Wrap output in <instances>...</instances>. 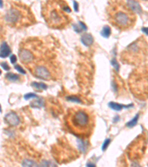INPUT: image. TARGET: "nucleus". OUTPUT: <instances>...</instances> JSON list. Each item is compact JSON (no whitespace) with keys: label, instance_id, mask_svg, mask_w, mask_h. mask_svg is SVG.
<instances>
[{"label":"nucleus","instance_id":"11","mask_svg":"<svg viewBox=\"0 0 148 167\" xmlns=\"http://www.w3.org/2000/svg\"><path fill=\"white\" fill-rule=\"evenodd\" d=\"M127 5L128 6L133 12L141 11V7L137 2L134 1H129L127 2Z\"/></svg>","mask_w":148,"mask_h":167},{"label":"nucleus","instance_id":"19","mask_svg":"<svg viewBox=\"0 0 148 167\" xmlns=\"http://www.w3.org/2000/svg\"><path fill=\"white\" fill-rule=\"evenodd\" d=\"M73 28L77 32H80V31H81L82 30H85V29H87V27L85 25V24L82 23V22H79V25H75L73 26Z\"/></svg>","mask_w":148,"mask_h":167},{"label":"nucleus","instance_id":"28","mask_svg":"<svg viewBox=\"0 0 148 167\" xmlns=\"http://www.w3.org/2000/svg\"><path fill=\"white\" fill-rule=\"evenodd\" d=\"M87 167H96V166H95V165H93V164L88 163V164H87Z\"/></svg>","mask_w":148,"mask_h":167},{"label":"nucleus","instance_id":"30","mask_svg":"<svg viewBox=\"0 0 148 167\" xmlns=\"http://www.w3.org/2000/svg\"><path fill=\"white\" fill-rule=\"evenodd\" d=\"M0 112H2V108H1V105H0Z\"/></svg>","mask_w":148,"mask_h":167},{"label":"nucleus","instance_id":"16","mask_svg":"<svg viewBox=\"0 0 148 167\" xmlns=\"http://www.w3.org/2000/svg\"><path fill=\"white\" fill-rule=\"evenodd\" d=\"M5 77L7 80L11 81V82H17L20 79V77L19 75L15 74H12V73L7 74Z\"/></svg>","mask_w":148,"mask_h":167},{"label":"nucleus","instance_id":"9","mask_svg":"<svg viewBox=\"0 0 148 167\" xmlns=\"http://www.w3.org/2000/svg\"><path fill=\"white\" fill-rule=\"evenodd\" d=\"M11 54V48L5 42H3L0 47V57L5 58Z\"/></svg>","mask_w":148,"mask_h":167},{"label":"nucleus","instance_id":"12","mask_svg":"<svg viewBox=\"0 0 148 167\" xmlns=\"http://www.w3.org/2000/svg\"><path fill=\"white\" fill-rule=\"evenodd\" d=\"M133 105L130 104V105H121L119 103H116L113 102H111L109 103V106L112 109L116 110V111H121L122 109L124 108H129V107H132Z\"/></svg>","mask_w":148,"mask_h":167},{"label":"nucleus","instance_id":"27","mask_svg":"<svg viewBox=\"0 0 148 167\" xmlns=\"http://www.w3.org/2000/svg\"><path fill=\"white\" fill-rule=\"evenodd\" d=\"M142 30V31L144 33H145L146 34L148 35V28H143Z\"/></svg>","mask_w":148,"mask_h":167},{"label":"nucleus","instance_id":"23","mask_svg":"<svg viewBox=\"0 0 148 167\" xmlns=\"http://www.w3.org/2000/svg\"><path fill=\"white\" fill-rule=\"evenodd\" d=\"M37 97V95L35 94H33V93H29L28 94H25L24 95V99L25 100H29L30 98H36Z\"/></svg>","mask_w":148,"mask_h":167},{"label":"nucleus","instance_id":"18","mask_svg":"<svg viewBox=\"0 0 148 167\" xmlns=\"http://www.w3.org/2000/svg\"><path fill=\"white\" fill-rule=\"evenodd\" d=\"M110 27L108 26H105V27H104L102 29V32H101V34L104 37H108L110 35Z\"/></svg>","mask_w":148,"mask_h":167},{"label":"nucleus","instance_id":"10","mask_svg":"<svg viewBox=\"0 0 148 167\" xmlns=\"http://www.w3.org/2000/svg\"><path fill=\"white\" fill-rule=\"evenodd\" d=\"M81 42L85 45H86V46H90L93 42V38L91 34H85L82 35V36L81 38Z\"/></svg>","mask_w":148,"mask_h":167},{"label":"nucleus","instance_id":"4","mask_svg":"<svg viewBox=\"0 0 148 167\" xmlns=\"http://www.w3.org/2000/svg\"><path fill=\"white\" fill-rule=\"evenodd\" d=\"M67 125L69 129L76 135L87 137L94 127V116L91 111L81 108L69 110L67 116Z\"/></svg>","mask_w":148,"mask_h":167},{"label":"nucleus","instance_id":"21","mask_svg":"<svg viewBox=\"0 0 148 167\" xmlns=\"http://www.w3.org/2000/svg\"><path fill=\"white\" fill-rule=\"evenodd\" d=\"M68 100L71 101V102H76V103H81V100L79 98H78L76 96H70L67 98Z\"/></svg>","mask_w":148,"mask_h":167},{"label":"nucleus","instance_id":"15","mask_svg":"<svg viewBox=\"0 0 148 167\" xmlns=\"http://www.w3.org/2000/svg\"><path fill=\"white\" fill-rule=\"evenodd\" d=\"M32 86L37 91H42V90H45L47 89V86L45 85L44 83L42 82H32Z\"/></svg>","mask_w":148,"mask_h":167},{"label":"nucleus","instance_id":"26","mask_svg":"<svg viewBox=\"0 0 148 167\" xmlns=\"http://www.w3.org/2000/svg\"><path fill=\"white\" fill-rule=\"evenodd\" d=\"M10 59H11V62L12 63H15L16 61H17V57H16L15 55H11V57H10Z\"/></svg>","mask_w":148,"mask_h":167},{"label":"nucleus","instance_id":"31","mask_svg":"<svg viewBox=\"0 0 148 167\" xmlns=\"http://www.w3.org/2000/svg\"><path fill=\"white\" fill-rule=\"evenodd\" d=\"M1 74H2V71H1V70H0V75H1Z\"/></svg>","mask_w":148,"mask_h":167},{"label":"nucleus","instance_id":"13","mask_svg":"<svg viewBox=\"0 0 148 167\" xmlns=\"http://www.w3.org/2000/svg\"><path fill=\"white\" fill-rule=\"evenodd\" d=\"M5 34V19L1 17L0 15V40L4 37Z\"/></svg>","mask_w":148,"mask_h":167},{"label":"nucleus","instance_id":"14","mask_svg":"<svg viewBox=\"0 0 148 167\" xmlns=\"http://www.w3.org/2000/svg\"><path fill=\"white\" fill-rule=\"evenodd\" d=\"M23 167H39L38 164L34 161L30 159H25L22 162Z\"/></svg>","mask_w":148,"mask_h":167},{"label":"nucleus","instance_id":"3","mask_svg":"<svg viewBox=\"0 0 148 167\" xmlns=\"http://www.w3.org/2000/svg\"><path fill=\"white\" fill-rule=\"evenodd\" d=\"M107 17L110 23L121 31L132 28L136 19L134 12L127 4L120 1L109 2L107 7Z\"/></svg>","mask_w":148,"mask_h":167},{"label":"nucleus","instance_id":"6","mask_svg":"<svg viewBox=\"0 0 148 167\" xmlns=\"http://www.w3.org/2000/svg\"><path fill=\"white\" fill-rule=\"evenodd\" d=\"M148 54L147 41L140 37L126 48L121 54V59L123 63L133 65L141 63L146 59Z\"/></svg>","mask_w":148,"mask_h":167},{"label":"nucleus","instance_id":"8","mask_svg":"<svg viewBox=\"0 0 148 167\" xmlns=\"http://www.w3.org/2000/svg\"><path fill=\"white\" fill-rule=\"evenodd\" d=\"M5 120L6 123L11 126H17L20 123V120L19 116L14 112H9L5 117Z\"/></svg>","mask_w":148,"mask_h":167},{"label":"nucleus","instance_id":"5","mask_svg":"<svg viewBox=\"0 0 148 167\" xmlns=\"http://www.w3.org/2000/svg\"><path fill=\"white\" fill-rule=\"evenodd\" d=\"M5 21L14 28H24L35 23L34 13L24 4L13 3L5 16Z\"/></svg>","mask_w":148,"mask_h":167},{"label":"nucleus","instance_id":"20","mask_svg":"<svg viewBox=\"0 0 148 167\" xmlns=\"http://www.w3.org/2000/svg\"><path fill=\"white\" fill-rule=\"evenodd\" d=\"M138 115H136V117L132 120H130V122H128L127 123V126L128 127H133L134 126H136L137 123V122H138Z\"/></svg>","mask_w":148,"mask_h":167},{"label":"nucleus","instance_id":"1","mask_svg":"<svg viewBox=\"0 0 148 167\" xmlns=\"http://www.w3.org/2000/svg\"><path fill=\"white\" fill-rule=\"evenodd\" d=\"M19 55L21 62L28 69L43 59L52 56L45 43L39 38H28L20 44Z\"/></svg>","mask_w":148,"mask_h":167},{"label":"nucleus","instance_id":"24","mask_svg":"<svg viewBox=\"0 0 148 167\" xmlns=\"http://www.w3.org/2000/svg\"><path fill=\"white\" fill-rule=\"evenodd\" d=\"M1 65L2 66L3 69H5V71H8V70H10V67L8 66L7 63H5V62L1 63Z\"/></svg>","mask_w":148,"mask_h":167},{"label":"nucleus","instance_id":"22","mask_svg":"<svg viewBox=\"0 0 148 167\" xmlns=\"http://www.w3.org/2000/svg\"><path fill=\"white\" fill-rule=\"evenodd\" d=\"M110 140H109V139H107V140L104 142V143H103V146H102L103 151H105V150L108 149V146L110 145Z\"/></svg>","mask_w":148,"mask_h":167},{"label":"nucleus","instance_id":"29","mask_svg":"<svg viewBox=\"0 0 148 167\" xmlns=\"http://www.w3.org/2000/svg\"><path fill=\"white\" fill-rule=\"evenodd\" d=\"M2 2L0 1V7H2Z\"/></svg>","mask_w":148,"mask_h":167},{"label":"nucleus","instance_id":"7","mask_svg":"<svg viewBox=\"0 0 148 167\" xmlns=\"http://www.w3.org/2000/svg\"><path fill=\"white\" fill-rule=\"evenodd\" d=\"M29 70L35 77L45 80H56L61 74L60 67L53 59V56L43 59Z\"/></svg>","mask_w":148,"mask_h":167},{"label":"nucleus","instance_id":"17","mask_svg":"<svg viewBox=\"0 0 148 167\" xmlns=\"http://www.w3.org/2000/svg\"><path fill=\"white\" fill-rule=\"evenodd\" d=\"M43 105H44V100L42 99H39L38 100L34 101L30 104V105L34 108H40L43 106Z\"/></svg>","mask_w":148,"mask_h":167},{"label":"nucleus","instance_id":"2","mask_svg":"<svg viewBox=\"0 0 148 167\" xmlns=\"http://www.w3.org/2000/svg\"><path fill=\"white\" fill-rule=\"evenodd\" d=\"M71 11L65 2L48 1L42 6V16L47 24L53 28H64L70 22L68 12Z\"/></svg>","mask_w":148,"mask_h":167},{"label":"nucleus","instance_id":"25","mask_svg":"<svg viewBox=\"0 0 148 167\" xmlns=\"http://www.w3.org/2000/svg\"><path fill=\"white\" fill-rule=\"evenodd\" d=\"M14 68L16 69L17 70V71H19V72H21L22 74H25V71H24V69H23L21 67V66H19V65H15L14 66Z\"/></svg>","mask_w":148,"mask_h":167}]
</instances>
